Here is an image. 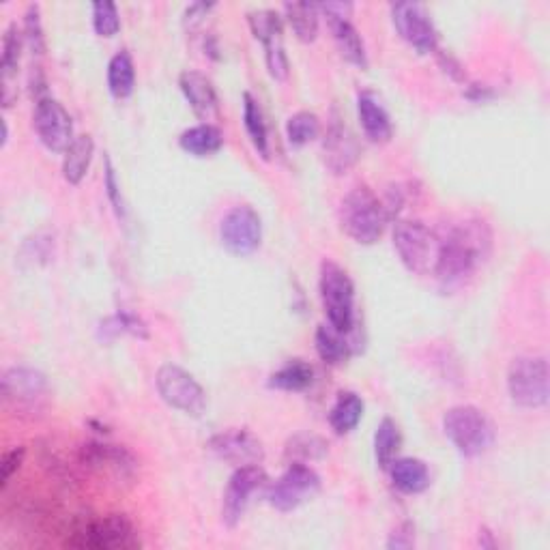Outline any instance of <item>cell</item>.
Returning a JSON list of instances; mask_svg holds the SVG:
<instances>
[{
    "instance_id": "obj_1",
    "label": "cell",
    "mask_w": 550,
    "mask_h": 550,
    "mask_svg": "<svg viewBox=\"0 0 550 550\" xmlns=\"http://www.w3.org/2000/svg\"><path fill=\"white\" fill-rule=\"evenodd\" d=\"M439 235V256L434 263V278L443 286L458 284L488 258L492 250V230L484 220H465L452 224Z\"/></svg>"
},
{
    "instance_id": "obj_2",
    "label": "cell",
    "mask_w": 550,
    "mask_h": 550,
    "mask_svg": "<svg viewBox=\"0 0 550 550\" xmlns=\"http://www.w3.org/2000/svg\"><path fill=\"white\" fill-rule=\"evenodd\" d=\"M338 220L346 237H351L359 245H372L383 237L389 215L383 200L370 187L359 185L342 198Z\"/></svg>"
},
{
    "instance_id": "obj_3",
    "label": "cell",
    "mask_w": 550,
    "mask_h": 550,
    "mask_svg": "<svg viewBox=\"0 0 550 550\" xmlns=\"http://www.w3.org/2000/svg\"><path fill=\"white\" fill-rule=\"evenodd\" d=\"M443 432L456 452L465 458H477L486 454L497 439L495 424L490 417L473 407V404H460L443 415Z\"/></svg>"
},
{
    "instance_id": "obj_4",
    "label": "cell",
    "mask_w": 550,
    "mask_h": 550,
    "mask_svg": "<svg viewBox=\"0 0 550 550\" xmlns=\"http://www.w3.org/2000/svg\"><path fill=\"white\" fill-rule=\"evenodd\" d=\"M318 291L327 316V325L353 334L355 331V284L334 260H325L321 265V278H318Z\"/></svg>"
},
{
    "instance_id": "obj_5",
    "label": "cell",
    "mask_w": 550,
    "mask_h": 550,
    "mask_svg": "<svg viewBox=\"0 0 550 550\" xmlns=\"http://www.w3.org/2000/svg\"><path fill=\"white\" fill-rule=\"evenodd\" d=\"M67 544L82 550H132L140 546V538L125 514H108L84 523Z\"/></svg>"
},
{
    "instance_id": "obj_6",
    "label": "cell",
    "mask_w": 550,
    "mask_h": 550,
    "mask_svg": "<svg viewBox=\"0 0 550 550\" xmlns=\"http://www.w3.org/2000/svg\"><path fill=\"white\" fill-rule=\"evenodd\" d=\"M394 250L411 273L434 271L439 256V235L419 220H398L394 226Z\"/></svg>"
},
{
    "instance_id": "obj_7",
    "label": "cell",
    "mask_w": 550,
    "mask_h": 550,
    "mask_svg": "<svg viewBox=\"0 0 550 550\" xmlns=\"http://www.w3.org/2000/svg\"><path fill=\"white\" fill-rule=\"evenodd\" d=\"M508 394L520 409H542L548 402L546 357H516L508 368Z\"/></svg>"
},
{
    "instance_id": "obj_8",
    "label": "cell",
    "mask_w": 550,
    "mask_h": 550,
    "mask_svg": "<svg viewBox=\"0 0 550 550\" xmlns=\"http://www.w3.org/2000/svg\"><path fill=\"white\" fill-rule=\"evenodd\" d=\"M157 394L168 407L200 417L207 409V394L194 376L177 364H164L155 374Z\"/></svg>"
},
{
    "instance_id": "obj_9",
    "label": "cell",
    "mask_w": 550,
    "mask_h": 550,
    "mask_svg": "<svg viewBox=\"0 0 550 550\" xmlns=\"http://www.w3.org/2000/svg\"><path fill=\"white\" fill-rule=\"evenodd\" d=\"M321 490V477L306 462H291L288 469L267 486L265 499L278 512H293Z\"/></svg>"
},
{
    "instance_id": "obj_10",
    "label": "cell",
    "mask_w": 550,
    "mask_h": 550,
    "mask_svg": "<svg viewBox=\"0 0 550 550\" xmlns=\"http://www.w3.org/2000/svg\"><path fill=\"white\" fill-rule=\"evenodd\" d=\"M33 127L39 142L52 153H65L71 147V142L76 140L71 114L65 110L59 99L50 95L37 99Z\"/></svg>"
},
{
    "instance_id": "obj_11",
    "label": "cell",
    "mask_w": 550,
    "mask_h": 550,
    "mask_svg": "<svg viewBox=\"0 0 550 550\" xmlns=\"http://www.w3.org/2000/svg\"><path fill=\"white\" fill-rule=\"evenodd\" d=\"M220 241L233 256H250L263 243V220L250 205H237L222 217Z\"/></svg>"
},
{
    "instance_id": "obj_12",
    "label": "cell",
    "mask_w": 550,
    "mask_h": 550,
    "mask_svg": "<svg viewBox=\"0 0 550 550\" xmlns=\"http://www.w3.org/2000/svg\"><path fill=\"white\" fill-rule=\"evenodd\" d=\"M392 22L396 33L409 43L419 54L437 52L439 48V31L434 26L430 13L419 3H394L392 5Z\"/></svg>"
},
{
    "instance_id": "obj_13",
    "label": "cell",
    "mask_w": 550,
    "mask_h": 550,
    "mask_svg": "<svg viewBox=\"0 0 550 550\" xmlns=\"http://www.w3.org/2000/svg\"><path fill=\"white\" fill-rule=\"evenodd\" d=\"M207 450L228 465L248 467L260 465L265 460V447L254 432L245 428H228L213 434L207 441Z\"/></svg>"
},
{
    "instance_id": "obj_14",
    "label": "cell",
    "mask_w": 550,
    "mask_h": 550,
    "mask_svg": "<svg viewBox=\"0 0 550 550\" xmlns=\"http://www.w3.org/2000/svg\"><path fill=\"white\" fill-rule=\"evenodd\" d=\"M265 482L267 473L260 469V465L235 469L226 484L222 499V520L226 527H237L241 523V518L252 501V495L260 486H265Z\"/></svg>"
},
{
    "instance_id": "obj_15",
    "label": "cell",
    "mask_w": 550,
    "mask_h": 550,
    "mask_svg": "<svg viewBox=\"0 0 550 550\" xmlns=\"http://www.w3.org/2000/svg\"><path fill=\"white\" fill-rule=\"evenodd\" d=\"M80 460L84 467H91L99 473L114 475L117 480H132L138 469L134 454L123 445H112L104 441H89L80 447Z\"/></svg>"
},
{
    "instance_id": "obj_16",
    "label": "cell",
    "mask_w": 550,
    "mask_h": 550,
    "mask_svg": "<svg viewBox=\"0 0 550 550\" xmlns=\"http://www.w3.org/2000/svg\"><path fill=\"white\" fill-rule=\"evenodd\" d=\"M361 157V147L355 134L340 117H334L327 127L323 138V159L329 172L334 175H346Z\"/></svg>"
},
{
    "instance_id": "obj_17",
    "label": "cell",
    "mask_w": 550,
    "mask_h": 550,
    "mask_svg": "<svg viewBox=\"0 0 550 550\" xmlns=\"http://www.w3.org/2000/svg\"><path fill=\"white\" fill-rule=\"evenodd\" d=\"M0 383H3V398L11 404H18V407H35L48 394L46 374L35 368H9Z\"/></svg>"
},
{
    "instance_id": "obj_18",
    "label": "cell",
    "mask_w": 550,
    "mask_h": 550,
    "mask_svg": "<svg viewBox=\"0 0 550 550\" xmlns=\"http://www.w3.org/2000/svg\"><path fill=\"white\" fill-rule=\"evenodd\" d=\"M357 117H359L361 129H364V134L370 142L385 144L392 140L394 136L392 117H389L381 97L374 91H361L357 95Z\"/></svg>"
},
{
    "instance_id": "obj_19",
    "label": "cell",
    "mask_w": 550,
    "mask_h": 550,
    "mask_svg": "<svg viewBox=\"0 0 550 550\" xmlns=\"http://www.w3.org/2000/svg\"><path fill=\"white\" fill-rule=\"evenodd\" d=\"M179 86L196 117L209 123L217 114V93L213 82L200 71L187 69L179 76Z\"/></svg>"
},
{
    "instance_id": "obj_20",
    "label": "cell",
    "mask_w": 550,
    "mask_h": 550,
    "mask_svg": "<svg viewBox=\"0 0 550 550\" xmlns=\"http://www.w3.org/2000/svg\"><path fill=\"white\" fill-rule=\"evenodd\" d=\"M26 46L24 33L18 28L16 22H11L5 28L3 35V52H0V74H3V106L9 108L13 101V78L18 76V67H20V56L22 48Z\"/></svg>"
},
{
    "instance_id": "obj_21",
    "label": "cell",
    "mask_w": 550,
    "mask_h": 550,
    "mask_svg": "<svg viewBox=\"0 0 550 550\" xmlns=\"http://www.w3.org/2000/svg\"><path fill=\"white\" fill-rule=\"evenodd\" d=\"M387 471L392 475V484L402 495H419L430 486V469L419 458H396Z\"/></svg>"
},
{
    "instance_id": "obj_22",
    "label": "cell",
    "mask_w": 550,
    "mask_h": 550,
    "mask_svg": "<svg viewBox=\"0 0 550 550\" xmlns=\"http://www.w3.org/2000/svg\"><path fill=\"white\" fill-rule=\"evenodd\" d=\"M331 35H334L336 46L342 54L344 61H349L351 65L359 69H368V52H366V43L361 39L359 31L353 26L349 18H327Z\"/></svg>"
},
{
    "instance_id": "obj_23",
    "label": "cell",
    "mask_w": 550,
    "mask_h": 550,
    "mask_svg": "<svg viewBox=\"0 0 550 550\" xmlns=\"http://www.w3.org/2000/svg\"><path fill=\"white\" fill-rule=\"evenodd\" d=\"M316 353L329 366H342L355 353V342L351 334H342L331 325H321L314 334Z\"/></svg>"
},
{
    "instance_id": "obj_24",
    "label": "cell",
    "mask_w": 550,
    "mask_h": 550,
    "mask_svg": "<svg viewBox=\"0 0 550 550\" xmlns=\"http://www.w3.org/2000/svg\"><path fill=\"white\" fill-rule=\"evenodd\" d=\"M179 147L194 157H211L224 147L222 129L213 123H200L179 136Z\"/></svg>"
},
{
    "instance_id": "obj_25",
    "label": "cell",
    "mask_w": 550,
    "mask_h": 550,
    "mask_svg": "<svg viewBox=\"0 0 550 550\" xmlns=\"http://www.w3.org/2000/svg\"><path fill=\"white\" fill-rule=\"evenodd\" d=\"M63 179L69 185H80L84 177L89 175V168L95 155V142L91 136H76L71 147L63 153Z\"/></svg>"
},
{
    "instance_id": "obj_26",
    "label": "cell",
    "mask_w": 550,
    "mask_h": 550,
    "mask_svg": "<svg viewBox=\"0 0 550 550\" xmlns=\"http://www.w3.org/2000/svg\"><path fill=\"white\" fill-rule=\"evenodd\" d=\"M364 411H366V404L355 392H340L334 407H331L327 415L329 426L336 434H349L359 426L361 417H364Z\"/></svg>"
},
{
    "instance_id": "obj_27",
    "label": "cell",
    "mask_w": 550,
    "mask_h": 550,
    "mask_svg": "<svg viewBox=\"0 0 550 550\" xmlns=\"http://www.w3.org/2000/svg\"><path fill=\"white\" fill-rule=\"evenodd\" d=\"M312 383H314V368L303 359L286 361L280 370H275L269 376L271 389H280V392H291V394L306 392L308 387H312Z\"/></svg>"
},
{
    "instance_id": "obj_28",
    "label": "cell",
    "mask_w": 550,
    "mask_h": 550,
    "mask_svg": "<svg viewBox=\"0 0 550 550\" xmlns=\"http://www.w3.org/2000/svg\"><path fill=\"white\" fill-rule=\"evenodd\" d=\"M136 86V65L127 50L117 52L108 63V89L114 99L132 97Z\"/></svg>"
},
{
    "instance_id": "obj_29",
    "label": "cell",
    "mask_w": 550,
    "mask_h": 550,
    "mask_svg": "<svg viewBox=\"0 0 550 550\" xmlns=\"http://www.w3.org/2000/svg\"><path fill=\"white\" fill-rule=\"evenodd\" d=\"M243 125H245V132H248V136H250V142L254 144V149L267 159L269 157V132H267L265 114H263V108H260V104H258V99L252 93H243Z\"/></svg>"
},
{
    "instance_id": "obj_30",
    "label": "cell",
    "mask_w": 550,
    "mask_h": 550,
    "mask_svg": "<svg viewBox=\"0 0 550 550\" xmlns=\"http://www.w3.org/2000/svg\"><path fill=\"white\" fill-rule=\"evenodd\" d=\"M288 26L299 41L312 43L318 37V7L312 3H286L282 7Z\"/></svg>"
},
{
    "instance_id": "obj_31",
    "label": "cell",
    "mask_w": 550,
    "mask_h": 550,
    "mask_svg": "<svg viewBox=\"0 0 550 550\" xmlns=\"http://www.w3.org/2000/svg\"><path fill=\"white\" fill-rule=\"evenodd\" d=\"M286 458L291 462H316L329 454V443L314 432H297L286 441Z\"/></svg>"
},
{
    "instance_id": "obj_32",
    "label": "cell",
    "mask_w": 550,
    "mask_h": 550,
    "mask_svg": "<svg viewBox=\"0 0 550 550\" xmlns=\"http://www.w3.org/2000/svg\"><path fill=\"white\" fill-rule=\"evenodd\" d=\"M400 445H402V434L398 424L392 417H383L381 424L376 426V432H374V458L379 462L381 469H387L396 460Z\"/></svg>"
},
{
    "instance_id": "obj_33",
    "label": "cell",
    "mask_w": 550,
    "mask_h": 550,
    "mask_svg": "<svg viewBox=\"0 0 550 550\" xmlns=\"http://www.w3.org/2000/svg\"><path fill=\"white\" fill-rule=\"evenodd\" d=\"M282 18L284 16H280V11H275V9L250 11L248 13L250 31L260 43H263V46H269V43H275V41H284L282 39V33H284Z\"/></svg>"
},
{
    "instance_id": "obj_34",
    "label": "cell",
    "mask_w": 550,
    "mask_h": 550,
    "mask_svg": "<svg viewBox=\"0 0 550 550\" xmlns=\"http://www.w3.org/2000/svg\"><path fill=\"white\" fill-rule=\"evenodd\" d=\"M121 334H129L140 340L149 338V329L144 325V321L140 316L132 314V312H117L114 316H108L104 323L99 327V336L106 340H114Z\"/></svg>"
},
{
    "instance_id": "obj_35",
    "label": "cell",
    "mask_w": 550,
    "mask_h": 550,
    "mask_svg": "<svg viewBox=\"0 0 550 550\" xmlns=\"http://www.w3.org/2000/svg\"><path fill=\"white\" fill-rule=\"evenodd\" d=\"M318 136H321V119L310 110L295 112L286 121V138L291 142V147H306V144H310Z\"/></svg>"
},
{
    "instance_id": "obj_36",
    "label": "cell",
    "mask_w": 550,
    "mask_h": 550,
    "mask_svg": "<svg viewBox=\"0 0 550 550\" xmlns=\"http://www.w3.org/2000/svg\"><path fill=\"white\" fill-rule=\"evenodd\" d=\"M93 28L99 37H114L121 31V16L119 7L110 0H97L93 3Z\"/></svg>"
},
{
    "instance_id": "obj_37",
    "label": "cell",
    "mask_w": 550,
    "mask_h": 550,
    "mask_svg": "<svg viewBox=\"0 0 550 550\" xmlns=\"http://www.w3.org/2000/svg\"><path fill=\"white\" fill-rule=\"evenodd\" d=\"M24 41L26 48L31 50L33 56H41L46 52V35H43V22H41V9L39 5H28L24 13Z\"/></svg>"
},
{
    "instance_id": "obj_38",
    "label": "cell",
    "mask_w": 550,
    "mask_h": 550,
    "mask_svg": "<svg viewBox=\"0 0 550 550\" xmlns=\"http://www.w3.org/2000/svg\"><path fill=\"white\" fill-rule=\"evenodd\" d=\"M265 63L269 76L275 82H284L288 78V56L284 50V41H275L265 46Z\"/></svg>"
},
{
    "instance_id": "obj_39",
    "label": "cell",
    "mask_w": 550,
    "mask_h": 550,
    "mask_svg": "<svg viewBox=\"0 0 550 550\" xmlns=\"http://www.w3.org/2000/svg\"><path fill=\"white\" fill-rule=\"evenodd\" d=\"M104 187H106V194H108V200H110L114 213H117V217H125V202H123V196H121V185L117 181V172H114L110 157H106Z\"/></svg>"
},
{
    "instance_id": "obj_40",
    "label": "cell",
    "mask_w": 550,
    "mask_h": 550,
    "mask_svg": "<svg viewBox=\"0 0 550 550\" xmlns=\"http://www.w3.org/2000/svg\"><path fill=\"white\" fill-rule=\"evenodd\" d=\"M24 458H26L24 447H13V450L5 452L3 460H0V484L7 486L11 482V477L20 471Z\"/></svg>"
},
{
    "instance_id": "obj_41",
    "label": "cell",
    "mask_w": 550,
    "mask_h": 550,
    "mask_svg": "<svg viewBox=\"0 0 550 550\" xmlns=\"http://www.w3.org/2000/svg\"><path fill=\"white\" fill-rule=\"evenodd\" d=\"M415 546V525L413 523H402L392 533H389L387 548L389 550H402V548H413Z\"/></svg>"
},
{
    "instance_id": "obj_42",
    "label": "cell",
    "mask_w": 550,
    "mask_h": 550,
    "mask_svg": "<svg viewBox=\"0 0 550 550\" xmlns=\"http://www.w3.org/2000/svg\"><path fill=\"white\" fill-rule=\"evenodd\" d=\"M213 9H215V3H205V0H200V3H192L190 7H185V11H183V26L185 28L200 26Z\"/></svg>"
},
{
    "instance_id": "obj_43",
    "label": "cell",
    "mask_w": 550,
    "mask_h": 550,
    "mask_svg": "<svg viewBox=\"0 0 550 550\" xmlns=\"http://www.w3.org/2000/svg\"><path fill=\"white\" fill-rule=\"evenodd\" d=\"M7 140H9V127H7V121L3 119V147L7 144Z\"/></svg>"
}]
</instances>
